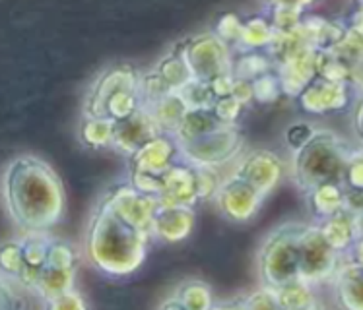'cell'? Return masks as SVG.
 Returning <instances> with one entry per match:
<instances>
[{"instance_id": "cell-1", "label": "cell", "mask_w": 363, "mask_h": 310, "mask_svg": "<svg viewBox=\"0 0 363 310\" xmlns=\"http://www.w3.org/2000/svg\"><path fill=\"white\" fill-rule=\"evenodd\" d=\"M6 207L23 233L49 231L62 214V188L49 165L22 155L10 163L4 178Z\"/></svg>"}, {"instance_id": "cell-2", "label": "cell", "mask_w": 363, "mask_h": 310, "mask_svg": "<svg viewBox=\"0 0 363 310\" xmlns=\"http://www.w3.org/2000/svg\"><path fill=\"white\" fill-rule=\"evenodd\" d=\"M150 233L123 219L107 202H101L88 231V256L101 272L126 275L140 266Z\"/></svg>"}, {"instance_id": "cell-3", "label": "cell", "mask_w": 363, "mask_h": 310, "mask_svg": "<svg viewBox=\"0 0 363 310\" xmlns=\"http://www.w3.org/2000/svg\"><path fill=\"white\" fill-rule=\"evenodd\" d=\"M350 159L338 136L319 130L301 151L294 154V178L305 193L326 183L342 185Z\"/></svg>"}, {"instance_id": "cell-4", "label": "cell", "mask_w": 363, "mask_h": 310, "mask_svg": "<svg viewBox=\"0 0 363 310\" xmlns=\"http://www.w3.org/2000/svg\"><path fill=\"white\" fill-rule=\"evenodd\" d=\"M303 225H284L272 235L260 251V277L267 287L278 289L299 280V248L297 236Z\"/></svg>"}, {"instance_id": "cell-5", "label": "cell", "mask_w": 363, "mask_h": 310, "mask_svg": "<svg viewBox=\"0 0 363 310\" xmlns=\"http://www.w3.org/2000/svg\"><path fill=\"white\" fill-rule=\"evenodd\" d=\"M175 51L183 54V59L193 72V78L199 80H214L218 76L231 72L233 68V57H235L233 47L222 41L214 31H206L186 39L183 45L175 47Z\"/></svg>"}, {"instance_id": "cell-6", "label": "cell", "mask_w": 363, "mask_h": 310, "mask_svg": "<svg viewBox=\"0 0 363 310\" xmlns=\"http://www.w3.org/2000/svg\"><path fill=\"white\" fill-rule=\"evenodd\" d=\"M181 157L196 167H222L235 159L243 138L233 125H223L186 144H179Z\"/></svg>"}, {"instance_id": "cell-7", "label": "cell", "mask_w": 363, "mask_h": 310, "mask_svg": "<svg viewBox=\"0 0 363 310\" xmlns=\"http://www.w3.org/2000/svg\"><path fill=\"white\" fill-rule=\"evenodd\" d=\"M262 198L264 194H260L255 186L238 175H231L228 180H223L216 194V202L220 204L222 214L228 215L233 222L251 219L259 212Z\"/></svg>"}, {"instance_id": "cell-8", "label": "cell", "mask_w": 363, "mask_h": 310, "mask_svg": "<svg viewBox=\"0 0 363 310\" xmlns=\"http://www.w3.org/2000/svg\"><path fill=\"white\" fill-rule=\"evenodd\" d=\"M162 128L157 126L156 118L152 115L148 107L142 105L138 111L130 115L125 120L115 122V136H113V148L119 149L121 154L130 155L136 154L138 149L160 136Z\"/></svg>"}, {"instance_id": "cell-9", "label": "cell", "mask_w": 363, "mask_h": 310, "mask_svg": "<svg viewBox=\"0 0 363 310\" xmlns=\"http://www.w3.org/2000/svg\"><path fill=\"white\" fill-rule=\"evenodd\" d=\"M348 84L330 81L317 76L307 88L296 97L297 105L309 115L340 111L348 103Z\"/></svg>"}, {"instance_id": "cell-10", "label": "cell", "mask_w": 363, "mask_h": 310, "mask_svg": "<svg viewBox=\"0 0 363 310\" xmlns=\"http://www.w3.org/2000/svg\"><path fill=\"white\" fill-rule=\"evenodd\" d=\"M179 159H183V157H181V148H179L175 136L160 134L154 140L144 144L136 154L130 155V171L163 175Z\"/></svg>"}, {"instance_id": "cell-11", "label": "cell", "mask_w": 363, "mask_h": 310, "mask_svg": "<svg viewBox=\"0 0 363 310\" xmlns=\"http://www.w3.org/2000/svg\"><path fill=\"white\" fill-rule=\"evenodd\" d=\"M140 74L133 67H115L97 78L86 101V117H105L107 99L121 89H136Z\"/></svg>"}, {"instance_id": "cell-12", "label": "cell", "mask_w": 363, "mask_h": 310, "mask_svg": "<svg viewBox=\"0 0 363 310\" xmlns=\"http://www.w3.org/2000/svg\"><path fill=\"white\" fill-rule=\"evenodd\" d=\"M282 173V163L276 157L272 151H264V149H257L241 157V161L235 167V173L249 185H252L260 194L267 196L278 183Z\"/></svg>"}, {"instance_id": "cell-13", "label": "cell", "mask_w": 363, "mask_h": 310, "mask_svg": "<svg viewBox=\"0 0 363 310\" xmlns=\"http://www.w3.org/2000/svg\"><path fill=\"white\" fill-rule=\"evenodd\" d=\"M276 74L280 78L284 93L297 97L317 78V51L313 47H305L288 60L276 64Z\"/></svg>"}, {"instance_id": "cell-14", "label": "cell", "mask_w": 363, "mask_h": 310, "mask_svg": "<svg viewBox=\"0 0 363 310\" xmlns=\"http://www.w3.org/2000/svg\"><path fill=\"white\" fill-rule=\"evenodd\" d=\"M193 217L191 206H160L157 204L152 235L167 243H177L191 233L194 223Z\"/></svg>"}, {"instance_id": "cell-15", "label": "cell", "mask_w": 363, "mask_h": 310, "mask_svg": "<svg viewBox=\"0 0 363 310\" xmlns=\"http://www.w3.org/2000/svg\"><path fill=\"white\" fill-rule=\"evenodd\" d=\"M220 126H223V122L216 117L212 109H196V111H186L185 118L181 120L177 132L173 136H175L177 144H186V142H193L204 134L212 132Z\"/></svg>"}, {"instance_id": "cell-16", "label": "cell", "mask_w": 363, "mask_h": 310, "mask_svg": "<svg viewBox=\"0 0 363 310\" xmlns=\"http://www.w3.org/2000/svg\"><path fill=\"white\" fill-rule=\"evenodd\" d=\"M274 25L270 18L264 16H251L243 22L241 41L233 51H267L270 41L274 39Z\"/></svg>"}, {"instance_id": "cell-17", "label": "cell", "mask_w": 363, "mask_h": 310, "mask_svg": "<svg viewBox=\"0 0 363 310\" xmlns=\"http://www.w3.org/2000/svg\"><path fill=\"white\" fill-rule=\"evenodd\" d=\"M272 70H276V64L267 51H235L231 68L235 78L252 81Z\"/></svg>"}, {"instance_id": "cell-18", "label": "cell", "mask_w": 363, "mask_h": 310, "mask_svg": "<svg viewBox=\"0 0 363 310\" xmlns=\"http://www.w3.org/2000/svg\"><path fill=\"white\" fill-rule=\"evenodd\" d=\"M154 118H156L157 126L162 128L163 134H173L177 132L181 120L185 118L186 115V105L183 103V99L179 97L177 91H173L169 96H165L163 99H160L157 103H154L152 107H148Z\"/></svg>"}, {"instance_id": "cell-19", "label": "cell", "mask_w": 363, "mask_h": 310, "mask_svg": "<svg viewBox=\"0 0 363 310\" xmlns=\"http://www.w3.org/2000/svg\"><path fill=\"white\" fill-rule=\"evenodd\" d=\"M154 70L162 76L163 81L171 88V91L181 89L186 81L193 78V72H191V68L186 64V60L183 59V54L175 51V49H173L167 57H163V59L157 62V67L154 68Z\"/></svg>"}, {"instance_id": "cell-20", "label": "cell", "mask_w": 363, "mask_h": 310, "mask_svg": "<svg viewBox=\"0 0 363 310\" xmlns=\"http://www.w3.org/2000/svg\"><path fill=\"white\" fill-rule=\"evenodd\" d=\"M115 136V120L107 117H86L80 126L82 142L89 148H105L113 146Z\"/></svg>"}, {"instance_id": "cell-21", "label": "cell", "mask_w": 363, "mask_h": 310, "mask_svg": "<svg viewBox=\"0 0 363 310\" xmlns=\"http://www.w3.org/2000/svg\"><path fill=\"white\" fill-rule=\"evenodd\" d=\"M142 97L138 88L136 89H121L117 93H113L107 103H105V117L111 120H125L130 115L138 111L142 107Z\"/></svg>"}, {"instance_id": "cell-22", "label": "cell", "mask_w": 363, "mask_h": 310, "mask_svg": "<svg viewBox=\"0 0 363 310\" xmlns=\"http://www.w3.org/2000/svg\"><path fill=\"white\" fill-rule=\"evenodd\" d=\"M179 97L183 99L189 111H196V109H212L216 103V96L210 81L199 80V78H191L185 86L177 89Z\"/></svg>"}, {"instance_id": "cell-23", "label": "cell", "mask_w": 363, "mask_h": 310, "mask_svg": "<svg viewBox=\"0 0 363 310\" xmlns=\"http://www.w3.org/2000/svg\"><path fill=\"white\" fill-rule=\"evenodd\" d=\"M183 309H206L212 304V293L201 281H186L175 293Z\"/></svg>"}, {"instance_id": "cell-24", "label": "cell", "mask_w": 363, "mask_h": 310, "mask_svg": "<svg viewBox=\"0 0 363 310\" xmlns=\"http://www.w3.org/2000/svg\"><path fill=\"white\" fill-rule=\"evenodd\" d=\"M252 88H255V101L257 103H274V101L280 99V96H284L282 84H280V78L276 74V70L252 80Z\"/></svg>"}, {"instance_id": "cell-25", "label": "cell", "mask_w": 363, "mask_h": 310, "mask_svg": "<svg viewBox=\"0 0 363 310\" xmlns=\"http://www.w3.org/2000/svg\"><path fill=\"white\" fill-rule=\"evenodd\" d=\"M305 12L307 10L296 6H272L268 18H270V22H272L276 31H289L301 25Z\"/></svg>"}, {"instance_id": "cell-26", "label": "cell", "mask_w": 363, "mask_h": 310, "mask_svg": "<svg viewBox=\"0 0 363 310\" xmlns=\"http://www.w3.org/2000/svg\"><path fill=\"white\" fill-rule=\"evenodd\" d=\"M214 33L235 49L241 41V33H243V20H239L238 14H223L216 23Z\"/></svg>"}, {"instance_id": "cell-27", "label": "cell", "mask_w": 363, "mask_h": 310, "mask_svg": "<svg viewBox=\"0 0 363 310\" xmlns=\"http://www.w3.org/2000/svg\"><path fill=\"white\" fill-rule=\"evenodd\" d=\"M317 132H319V130L313 128L309 122H296V125L289 126L288 130H286V144H288V148L291 149V154L301 151V149L315 138V134Z\"/></svg>"}, {"instance_id": "cell-28", "label": "cell", "mask_w": 363, "mask_h": 310, "mask_svg": "<svg viewBox=\"0 0 363 310\" xmlns=\"http://www.w3.org/2000/svg\"><path fill=\"white\" fill-rule=\"evenodd\" d=\"M212 111L220 120H222L223 125H233L239 120V117L243 115L245 111V105L239 103L235 97H220V99H216L214 107H212Z\"/></svg>"}, {"instance_id": "cell-29", "label": "cell", "mask_w": 363, "mask_h": 310, "mask_svg": "<svg viewBox=\"0 0 363 310\" xmlns=\"http://www.w3.org/2000/svg\"><path fill=\"white\" fill-rule=\"evenodd\" d=\"M23 268V248L22 241H14V243H8L2 251V270L4 275L14 277L18 272Z\"/></svg>"}, {"instance_id": "cell-30", "label": "cell", "mask_w": 363, "mask_h": 310, "mask_svg": "<svg viewBox=\"0 0 363 310\" xmlns=\"http://www.w3.org/2000/svg\"><path fill=\"white\" fill-rule=\"evenodd\" d=\"M231 97H235L239 103L245 107L255 101V88H252L251 80H243V78H235L233 80V89H231Z\"/></svg>"}, {"instance_id": "cell-31", "label": "cell", "mask_w": 363, "mask_h": 310, "mask_svg": "<svg viewBox=\"0 0 363 310\" xmlns=\"http://www.w3.org/2000/svg\"><path fill=\"white\" fill-rule=\"evenodd\" d=\"M47 306H51V309H86V303L82 301L78 293H74L70 289L67 293H62V295L55 297L52 301H49Z\"/></svg>"}, {"instance_id": "cell-32", "label": "cell", "mask_w": 363, "mask_h": 310, "mask_svg": "<svg viewBox=\"0 0 363 310\" xmlns=\"http://www.w3.org/2000/svg\"><path fill=\"white\" fill-rule=\"evenodd\" d=\"M233 80H235L233 72H228V74H222V76H218V78H214V80H210V88H212V91H214L216 99L231 96Z\"/></svg>"}, {"instance_id": "cell-33", "label": "cell", "mask_w": 363, "mask_h": 310, "mask_svg": "<svg viewBox=\"0 0 363 310\" xmlns=\"http://www.w3.org/2000/svg\"><path fill=\"white\" fill-rule=\"evenodd\" d=\"M267 2L270 6H296L309 10L313 2H317V0H267Z\"/></svg>"}]
</instances>
